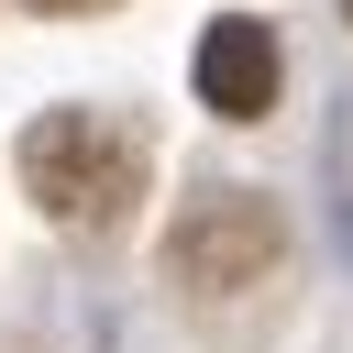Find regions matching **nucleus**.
Segmentation results:
<instances>
[{"instance_id": "obj_1", "label": "nucleus", "mask_w": 353, "mask_h": 353, "mask_svg": "<svg viewBox=\"0 0 353 353\" xmlns=\"http://www.w3.org/2000/svg\"><path fill=\"white\" fill-rule=\"evenodd\" d=\"M22 199L55 232H110L143 199V132L121 110H44L22 132Z\"/></svg>"}, {"instance_id": "obj_2", "label": "nucleus", "mask_w": 353, "mask_h": 353, "mask_svg": "<svg viewBox=\"0 0 353 353\" xmlns=\"http://www.w3.org/2000/svg\"><path fill=\"white\" fill-rule=\"evenodd\" d=\"M276 254H287V221H276L254 188H210V199L176 210V232H165V276H188L199 298H243V287H265Z\"/></svg>"}, {"instance_id": "obj_4", "label": "nucleus", "mask_w": 353, "mask_h": 353, "mask_svg": "<svg viewBox=\"0 0 353 353\" xmlns=\"http://www.w3.org/2000/svg\"><path fill=\"white\" fill-rule=\"evenodd\" d=\"M33 11H110V0H33Z\"/></svg>"}, {"instance_id": "obj_3", "label": "nucleus", "mask_w": 353, "mask_h": 353, "mask_svg": "<svg viewBox=\"0 0 353 353\" xmlns=\"http://www.w3.org/2000/svg\"><path fill=\"white\" fill-rule=\"evenodd\" d=\"M199 99L221 121H265L276 110V33L265 22H210L199 33Z\"/></svg>"}, {"instance_id": "obj_5", "label": "nucleus", "mask_w": 353, "mask_h": 353, "mask_svg": "<svg viewBox=\"0 0 353 353\" xmlns=\"http://www.w3.org/2000/svg\"><path fill=\"white\" fill-rule=\"evenodd\" d=\"M342 11H353V0H342Z\"/></svg>"}]
</instances>
